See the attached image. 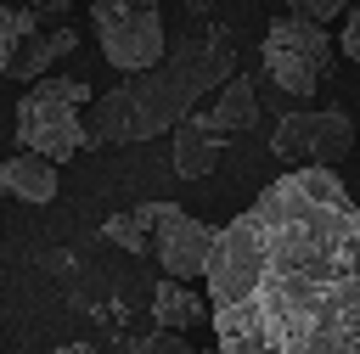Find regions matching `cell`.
<instances>
[{
    "instance_id": "1",
    "label": "cell",
    "mask_w": 360,
    "mask_h": 354,
    "mask_svg": "<svg viewBox=\"0 0 360 354\" xmlns=\"http://www.w3.org/2000/svg\"><path fill=\"white\" fill-rule=\"evenodd\" d=\"M219 354H360V202L332 169L270 180L208 253Z\"/></svg>"
},
{
    "instance_id": "2",
    "label": "cell",
    "mask_w": 360,
    "mask_h": 354,
    "mask_svg": "<svg viewBox=\"0 0 360 354\" xmlns=\"http://www.w3.org/2000/svg\"><path fill=\"white\" fill-rule=\"evenodd\" d=\"M231 67H236V51L225 28L197 22L152 67L118 73V84L90 101V124H84L90 146H129V140H152L158 129H174L197 107V96H214L231 79Z\"/></svg>"
},
{
    "instance_id": "3",
    "label": "cell",
    "mask_w": 360,
    "mask_h": 354,
    "mask_svg": "<svg viewBox=\"0 0 360 354\" xmlns=\"http://www.w3.org/2000/svg\"><path fill=\"white\" fill-rule=\"evenodd\" d=\"M90 84L84 79H34L17 101V140L22 152H39L51 163H68L90 146V129H84V107H90Z\"/></svg>"
},
{
    "instance_id": "4",
    "label": "cell",
    "mask_w": 360,
    "mask_h": 354,
    "mask_svg": "<svg viewBox=\"0 0 360 354\" xmlns=\"http://www.w3.org/2000/svg\"><path fill=\"white\" fill-rule=\"evenodd\" d=\"M259 51H264L270 84H281L287 96H309L315 84L332 79V62H338V45H332L326 22L298 17V11H292V17H276Z\"/></svg>"
},
{
    "instance_id": "5",
    "label": "cell",
    "mask_w": 360,
    "mask_h": 354,
    "mask_svg": "<svg viewBox=\"0 0 360 354\" xmlns=\"http://www.w3.org/2000/svg\"><path fill=\"white\" fill-rule=\"evenodd\" d=\"M90 28H96L101 56L118 73H141L169 51L158 0H90Z\"/></svg>"
},
{
    "instance_id": "6",
    "label": "cell",
    "mask_w": 360,
    "mask_h": 354,
    "mask_svg": "<svg viewBox=\"0 0 360 354\" xmlns=\"http://www.w3.org/2000/svg\"><path fill=\"white\" fill-rule=\"evenodd\" d=\"M276 157L287 163V169H332V163H343L349 157V146H354V124H349V112H338V107H315V112H287L281 124H276Z\"/></svg>"
},
{
    "instance_id": "7",
    "label": "cell",
    "mask_w": 360,
    "mask_h": 354,
    "mask_svg": "<svg viewBox=\"0 0 360 354\" xmlns=\"http://www.w3.org/2000/svg\"><path fill=\"white\" fill-rule=\"evenodd\" d=\"M214 225H202L197 214H180L174 202H152V253L163 264V275L174 281H197L208 270V253H214Z\"/></svg>"
},
{
    "instance_id": "8",
    "label": "cell",
    "mask_w": 360,
    "mask_h": 354,
    "mask_svg": "<svg viewBox=\"0 0 360 354\" xmlns=\"http://www.w3.org/2000/svg\"><path fill=\"white\" fill-rule=\"evenodd\" d=\"M219 152H225V129H219L208 112H186V118L174 124V174H180V180L214 174Z\"/></svg>"
},
{
    "instance_id": "9",
    "label": "cell",
    "mask_w": 360,
    "mask_h": 354,
    "mask_svg": "<svg viewBox=\"0 0 360 354\" xmlns=\"http://www.w3.org/2000/svg\"><path fill=\"white\" fill-rule=\"evenodd\" d=\"M68 51H79V28H68V22H56V28H34V34H22L17 39V51H11V62H6V73L11 79H45V67L51 62H62Z\"/></svg>"
},
{
    "instance_id": "10",
    "label": "cell",
    "mask_w": 360,
    "mask_h": 354,
    "mask_svg": "<svg viewBox=\"0 0 360 354\" xmlns=\"http://www.w3.org/2000/svg\"><path fill=\"white\" fill-rule=\"evenodd\" d=\"M0 191L17 202H51L56 197V163L39 152H17L0 163Z\"/></svg>"
},
{
    "instance_id": "11",
    "label": "cell",
    "mask_w": 360,
    "mask_h": 354,
    "mask_svg": "<svg viewBox=\"0 0 360 354\" xmlns=\"http://www.w3.org/2000/svg\"><path fill=\"white\" fill-rule=\"evenodd\" d=\"M202 315H208V303H202L186 281L163 275V281L152 287V320H158V332H191Z\"/></svg>"
},
{
    "instance_id": "12",
    "label": "cell",
    "mask_w": 360,
    "mask_h": 354,
    "mask_svg": "<svg viewBox=\"0 0 360 354\" xmlns=\"http://www.w3.org/2000/svg\"><path fill=\"white\" fill-rule=\"evenodd\" d=\"M208 118L231 135V129H253L259 124V96H253V79H242V73H231L219 90H214V101H208Z\"/></svg>"
},
{
    "instance_id": "13",
    "label": "cell",
    "mask_w": 360,
    "mask_h": 354,
    "mask_svg": "<svg viewBox=\"0 0 360 354\" xmlns=\"http://www.w3.org/2000/svg\"><path fill=\"white\" fill-rule=\"evenodd\" d=\"M101 236L112 242V247H124V253H152V202H141V208H129V214H112L107 225H101Z\"/></svg>"
},
{
    "instance_id": "14",
    "label": "cell",
    "mask_w": 360,
    "mask_h": 354,
    "mask_svg": "<svg viewBox=\"0 0 360 354\" xmlns=\"http://www.w3.org/2000/svg\"><path fill=\"white\" fill-rule=\"evenodd\" d=\"M34 28H45L39 6H6V0H0V73H6V62H11L17 39H22V34H34Z\"/></svg>"
},
{
    "instance_id": "15",
    "label": "cell",
    "mask_w": 360,
    "mask_h": 354,
    "mask_svg": "<svg viewBox=\"0 0 360 354\" xmlns=\"http://www.w3.org/2000/svg\"><path fill=\"white\" fill-rule=\"evenodd\" d=\"M298 17H315V22H332V17H343V6L349 0H287Z\"/></svg>"
},
{
    "instance_id": "16",
    "label": "cell",
    "mask_w": 360,
    "mask_h": 354,
    "mask_svg": "<svg viewBox=\"0 0 360 354\" xmlns=\"http://www.w3.org/2000/svg\"><path fill=\"white\" fill-rule=\"evenodd\" d=\"M338 51L360 62V6H343V39H338Z\"/></svg>"
},
{
    "instance_id": "17",
    "label": "cell",
    "mask_w": 360,
    "mask_h": 354,
    "mask_svg": "<svg viewBox=\"0 0 360 354\" xmlns=\"http://www.w3.org/2000/svg\"><path fill=\"white\" fill-rule=\"evenodd\" d=\"M51 354H96L90 343H62V348H51Z\"/></svg>"
}]
</instances>
